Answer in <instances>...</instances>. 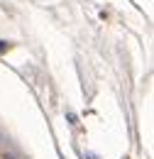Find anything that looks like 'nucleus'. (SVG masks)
<instances>
[{"instance_id":"f257e3e1","label":"nucleus","mask_w":154,"mask_h":159,"mask_svg":"<svg viewBox=\"0 0 154 159\" xmlns=\"http://www.w3.org/2000/svg\"><path fill=\"white\" fill-rule=\"evenodd\" d=\"M5 49H7V42H2V39H0V54H2Z\"/></svg>"}]
</instances>
